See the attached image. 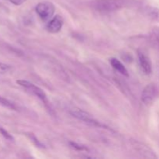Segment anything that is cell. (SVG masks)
<instances>
[{"mask_svg":"<svg viewBox=\"0 0 159 159\" xmlns=\"http://www.w3.org/2000/svg\"><path fill=\"white\" fill-rule=\"evenodd\" d=\"M127 4V0H96L92 3V7L97 12L109 13L119 10Z\"/></svg>","mask_w":159,"mask_h":159,"instance_id":"1","label":"cell"},{"mask_svg":"<svg viewBox=\"0 0 159 159\" xmlns=\"http://www.w3.org/2000/svg\"><path fill=\"white\" fill-rule=\"evenodd\" d=\"M159 98V89L155 83L146 85L141 93V101L146 106H151Z\"/></svg>","mask_w":159,"mask_h":159,"instance_id":"2","label":"cell"},{"mask_svg":"<svg viewBox=\"0 0 159 159\" xmlns=\"http://www.w3.org/2000/svg\"><path fill=\"white\" fill-rule=\"evenodd\" d=\"M36 12L43 21H49L54 16L55 7L54 4L50 2H41L36 6Z\"/></svg>","mask_w":159,"mask_h":159,"instance_id":"3","label":"cell"},{"mask_svg":"<svg viewBox=\"0 0 159 159\" xmlns=\"http://www.w3.org/2000/svg\"><path fill=\"white\" fill-rule=\"evenodd\" d=\"M69 113L71 116H74L76 119L83 121V122L86 123V124H90V125L92 126H95V127H106L103 124H102L101 123H99V121L96 120L95 118H93V116H92L91 114H89V113H87V112L84 111L82 109L72 108L71 110H70Z\"/></svg>","mask_w":159,"mask_h":159,"instance_id":"4","label":"cell"},{"mask_svg":"<svg viewBox=\"0 0 159 159\" xmlns=\"http://www.w3.org/2000/svg\"><path fill=\"white\" fill-rule=\"evenodd\" d=\"M17 84L20 85L21 87L24 88L25 89L27 92H29L30 93H31L34 96H37L38 99H40V100L43 102H44L45 105H48V101L47 99V96L45 94L44 92L43 91V89L40 88V87L37 86L36 85H34L32 82H29V81L26 80H17L16 81Z\"/></svg>","mask_w":159,"mask_h":159,"instance_id":"5","label":"cell"},{"mask_svg":"<svg viewBox=\"0 0 159 159\" xmlns=\"http://www.w3.org/2000/svg\"><path fill=\"white\" fill-rule=\"evenodd\" d=\"M138 58L141 71L145 75H150L152 72V65L148 56L142 50H138Z\"/></svg>","mask_w":159,"mask_h":159,"instance_id":"6","label":"cell"},{"mask_svg":"<svg viewBox=\"0 0 159 159\" xmlns=\"http://www.w3.org/2000/svg\"><path fill=\"white\" fill-rule=\"evenodd\" d=\"M64 24V20L61 16L56 15L54 16L47 23L46 28L48 32L56 34L58 33L61 30Z\"/></svg>","mask_w":159,"mask_h":159,"instance_id":"7","label":"cell"},{"mask_svg":"<svg viewBox=\"0 0 159 159\" xmlns=\"http://www.w3.org/2000/svg\"><path fill=\"white\" fill-rule=\"evenodd\" d=\"M133 147L134 148L138 149V152H139L141 157H144V158H157L156 155L152 151V149H151L148 146L145 145L142 143L135 141L133 144Z\"/></svg>","mask_w":159,"mask_h":159,"instance_id":"8","label":"cell"},{"mask_svg":"<svg viewBox=\"0 0 159 159\" xmlns=\"http://www.w3.org/2000/svg\"><path fill=\"white\" fill-rule=\"evenodd\" d=\"M144 15L154 22L159 23V9L154 6H147L144 9Z\"/></svg>","mask_w":159,"mask_h":159,"instance_id":"9","label":"cell"},{"mask_svg":"<svg viewBox=\"0 0 159 159\" xmlns=\"http://www.w3.org/2000/svg\"><path fill=\"white\" fill-rule=\"evenodd\" d=\"M110 65H111V66L113 68V69L116 70V71H118L120 74L128 77L129 76L128 71H127V69L125 68V66L123 65V63L120 61L115 58V57H112V58L110 59Z\"/></svg>","mask_w":159,"mask_h":159,"instance_id":"10","label":"cell"},{"mask_svg":"<svg viewBox=\"0 0 159 159\" xmlns=\"http://www.w3.org/2000/svg\"><path fill=\"white\" fill-rule=\"evenodd\" d=\"M0 105L6 107V108L9 109V110H16V106L13 102H11L10 100H9V99H6V98L2 97V96H0Z\"/></svg>","mask_w":159,"mask_h":159,"instance_id":"11","label":"cell"},{"mask_svg":"<svg viewBox=\"0 0 159 159\" xmlns=\"http://www.w3.org/2000/svg\"><path fill=\"white\" fill-rule=\"evenodd\" d=\"M12 66L10 65L0 62V74H7L12 71Z\"/></svg>","mask_w":159,"mask_h":159,"instance_id":"12","label":"cell"},{"mask_svg":"<svg viewBox=\"0 0 159 159\" xmlns=\"http://www.w3.org/2000/svg\"><path fill=\"white\" fill-rule=\"evenodd\" d=\"M27 136L29 137V138L30 139V141H33V142L34 143V144H35V145H37V147L43 148V144H42L40 142V141H38V140H37V138H36L35 135L33 134H28Z\"/></svg>","mask_w":159,"mask_h":159,"instance_id":"13","label":"cell"},{"mask_svg":"<svg viewBox=\"0 0 159 159\" xmlns=\"http://www.w3.org/2000/svg\"><path fill=\"white\" fill-rule=\"evenodd\" d=\"M152 36L158 43H159V26H155L152 29Z\"/></svg>","mask_w":159,"mask_h":159,"instance_id":"14","label":"cell"},{"mask_svg":"<svg viewBox=\"0 0 159 159\" xmlns=\"http://www.w3.org/2000/svg\"><path fill=\"white\" fill-rule=\"evenodd\" d=\"M0 134H1L6 139L9 140V141H12V140H13V138H12V135L9 133H8V132L6 131L5 129H3L2 127H0Z\"/></svg>","mask_w":159,"mask_h":159,"instance_id":"15","label":"cell"},{"mask_svg":"<svg viewBox=\"0 0 159 159\" xmlns=\"http://www.w3.org/2000/svg\"><path fill=\"white\" fill-rule=\"evenodd\" d=\"M71 144L75 149H77L78 151H88V148H87L86 147H84V146L79 145V144H76V143L71 142Z\"/></svg>","mask_w":159,"mask_h":159,"instance_id":"16","label":"cell"},{"mask_svg":"<svg viewBox=\"0 0 159 159\" xmlns=\"http://www.w3.org/2000/svg\"><path fill=\"white\" fill-rule=\"evenodd\" d=\"M9 1L16 6H20V5H23V3L26 2V0H9Z\"/></svg>","mask_w":159,"mask_h":159,"instance_id":"17","label":"cell"}]
</instances>
